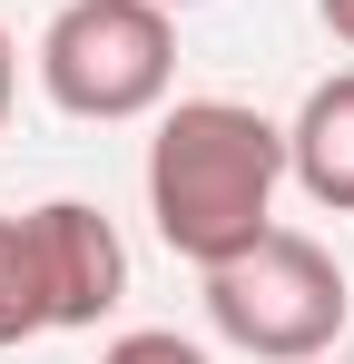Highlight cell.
I'll use <instances>...</instances> for the list:
<instances>
[{"label":"cell","instance_id":"cell-1","mask_svg":"<svg viewBox=\"0 0 354 364\" xmlns=\"http://www.w3.org/2000/svg\"><path fill=\"white\" fill-rule=\"evenodd\" d=\"M276 178H286V128L256 119L246 99H177L148 138V217L168 256H187L197 276L276 227Z\"/></svg>","mask_w":354,"mask_h":364},{"label":"cell","instance_id":"cell-2","mask_svg":"<svg viewBox=\"0 0 354 364\" xmlns=\"http://www.w3.org/2000/svg\"><path fill=\"white\" fill-rule=\"evenodd\" d=\"M345 315H354L345 266H335L315 237H295V227H266L246 256L207 266V325L227 335L236 355L315 364L335 335H345Z\"/></svg>","mask_w":354,"mask_h":364},{"label":"cell","instance_id":"cell-3","mask_svg":"<svg viewBox=\"0 0 354 364\" xmlns=\"http://www.w3.org/2000/svg\"><path fill=\"white\" fill-rule=\"evenodd\" d=\"M177 79V30L158 0H69L50 30H40V89L50 109L89 128L148 119Z\"/></svg>","mask_w":354,"mask_h":364},{"label":"cell","instance_id":"cell-4","mask_svg":"<svg viewBox=\"0 0 354 364\" xmlns=\"http://www.w3.org/2000/svg\"><path fill=\"white\" fill-rule=\"evenodd\" d=\"M30 256H40V296H50V335L59 325H99L128 296V246L89 197H50L30 207Z\"/></svg>","mask_w":354,"mask_h":364},{"label":"cell","instance_id":"cell-5","mask_svg":"<svg viewBox=\"0 0 354 364\" xmlns=\"http://www.w3.org/2000/svg\"><path fill=\"white\" fill-rule=\"evenodd\" d=\"M286 168L325 217H354V69L305 89V109L286 128Z\"/></svg>","mask_w":354,"mask_h":364},{"label":"cell","instance_id":"cell-6","mask_svg":"<svg viewBox=\"0 0 354 364\" xmlns=\"http://www.w3.org/2000/svg\"><path fill=\"white\" fill-rule=\"evenodd\" d=\"M50 335V296H40V256H30V217H0V345Z\"/></svg>","mask_w":354,"mask_h":364},{"label":"cell","instance_id":"cell-7","mask_svg":"<svg viewBox=\"0 0 354 364\" xmlns=\"http://www.w3.org/2000/svg\"><path fill=\"white\" fill-rule=\"evenodd\" d=\"M99 364H207V355H197L187 335H168V325H138V335H118Z\"/></svg>","mask_w":354,"mask_h":364},{"label":"cell","instance_id":"cell-8","mask_svg":"<svg viewBox=\"0 0 354 364\" xmlns=\"http://www.w3.org/2000/svg\"><path fill=\"white\" fill-rule=\"evenodd\" d=\"M10 99H20V50H10V30H0V128H10Z\"/></svg>","mask_w":354,"mask_h":364},{"label":"cell","instance_id":"cell-9","mask_svg":"<svg viewBox=\"0 0 354 364\" xmlns=\"http://www.w3.org/2000/svg\"><path fill=\"white\" fill-rule=\"evenodd\" d=\"M315 10H325V30H335V40L354 50V0H315Z\"/></svg>","mask_w":354,"mask_h":364},{"label":"cell","instance_id":"cell-10","mask_svg":"<svg viewBox=\"0 0 354 364\" xmlns=\"http://www.w3.org/2000/svg\"><path fill=\"white\" fill-rule=\"evenodd\" d=\"M158 10H197V0H158Z\"/></svg>","mask_w":354,"mask_h":364}]
</instances>
